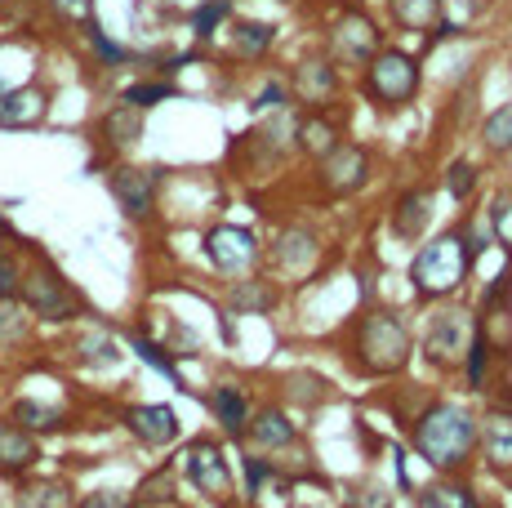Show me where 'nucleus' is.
<instances>
[{
  "label": "nucleus",
  "mask_w": 512,
  "mask_h": 508,
  "mask_svg": "<svg viewBox=\"0 0 512 508\" xmlns=\"http://www.w3.org/2000/svg\"><path fill=\"white\" fill-rule=\"evenodd\" d=\"M410 442L441 473H459L468 468L472 451H477V419L455 402H432L423 415L410 424Z\"/></svg>",
  "instance_id": "1"
},
{
  "label": "nucleus",
  "mask_w": 512,
  "mask_h": 508,
  "mask_svg": "<svg viewBox=\"0 0 512 508\" xmlns=\"http://www.w3.org/2000/svg\"><path fill=\"white\" fill-rule=\"evenodd\" d=\"M352 361L366 375H397L410 361V330L397 312L374 308L357 321V335H352Z\"/></svg>",
  "instance_id": "2"
},
{
  "label": "nucleus",
  "mask_w": 512,
  "mask_h": 508,
  "mask_svg": "<svg viewBox=\"0 0 512 508\" xmlns=\"http://www.w3.org/2000/svg\"><path fill=\"white\" fill-rule=\"evenodd\" d=\"M472 272V254H468V241L464 232H441L423 246L415 259H410V286H415L419 299H441L450 290H459Z\"/></svg>",
  "instance_id": "3"
},
{
  "label": "nucleus",
  "mask_w": 512,
  "mask_h": 508,
  "mask_svg": "<svg viewBox=\"0 0 512 508\" xmlns=\"http://www.w3.org/2000/svg\"><path fill=\"white\" fill-rule=\"evenodd\" d=\"M419 58L406 54V50H388V45H379V50L370 54L366 63V76H361V90H366V99L374 107H383V112H397V107H406L415 99L423 72H419Z\"/></svg>",
  "instance_id": "4"
},
{
  "label": "nucleus",
  "mask_w": 512,
  "mask_h": 508,
  "mask_svg": "<svg viewBox=\"0 0 512 508\" xmlns=\"http://www.w3.org/2000/svg\"><path fill=\"white\" fill-rule=\"evenodd\" d=\"M18 290H23V304L32 308L36 317H45V321H72L76 312H81V299L72 295V286H67L49 263L27 268L23 277H18Z\"/></svg>",
  "instance_id": "5"
},
{
  "label": "nucleus",
  "mask_w": 512,
  "mask_h": 508,
  "mask_svg": "<svg viewBox=\"0 0 512 508\" xmlns=\"http://www.w3.org/2000/svg\"><path fill=\"white\" fill-rule=\"evenodd\" d=\"M370 174H374L370 152L361 148V143H348V139H339L317 161V183L330 192V197H352V192H361L370 183Z\"/></svg>",
  "instance_id": "6"
},
{
  "label": "nucleus",
  "mask_w": 512,
  "mask_h": 508,
  "mask_svg": "<svg viewBox=\"0 0 512 508\" xmlns=\"http://www.w3.org/2000/svg\"><path fill=\"white\" fill-rule=\"evenodd\" d=\"M379 45H383V32L366 9H343V14L330 23V58L334 63L366 67Z\"/></svg>",
  "instance_id": "7"
},
{
  "label": "nucleus",
  "mask_w": 512,
  "mask_h": 508,
  "mask_svg": "<svg viewBox=\"0 0 512 508\" xmlns=\"http://www.w3.org/2000/svg\"><path fill=\"white\" fill-rule=\"evenodd\" d=\"M472 330H477V321H472L464 308L432 312L428 335H423V353H428L432 366H450V361H459V357L468 353Z\"/></svg>",
  "instance_id": "8"
},
{
  "label": "nucleus",
  "mask_w": 512,
  "mask_h": 508,
  "mask_svg": "<svg viewBox=\"0 0 512 508\" xmlns=\"http://www.w3.org/2000/svg\"><path fill=\"white\" fill-rule=\"evenodd\" d=\"M290 90L308 112H326L339 99V63L326 54H308L290 76Z\"/></svg>",
  "instance_id": "9"
},
{
  "label": "nucleus",
  "mask_w": 512,
  "mask_h": 508,
  "mask_svg": "<svg viewBox=\"0 0 512 508\" xmlns=\"http://www.w3.org/2000/svg\"><path fill=\"white\" fill-rule=\"evenodd\" d=\"M205 254H210V263L219 272L245 277V272L259 263V241H254L245 228H236V223H219V228L205 232Z\"/></svg>",
  "instance_id": "10"
},
{
  "label": "nucleus",
  "mask_w": 512,
  "mask_h": 508,
  "mask_svg": "<svg viewBox=\"0 0 512 508\" xmlns=\"http://www.w3.org/2000/svg\"><path fill=\"white\" fill-rule=\"evenodd\" d=\"M183 468H187V477H192V486H196L201 495L228 500V491H232V468H228V459H223V451H219L214 442L196 437V442L187 446V455H183Z\"/></svg>",
  "instance_id": "11"
},
{
  "label": "nucleus",
  "mask_w": 512,
  "mask_h": 508,
  "mask_svg": "<svg viewBox=\"0 0 512 508\" xmlns=\"http://www.w3.org/2000/svg\"><path fill=\"white\" fill-rule=\"evenodd\" d=\"M156 188H161V174L156 170H134V165H116L112 170V197L121 201V210L130 219H147L152 214Z\"/></svg>",
  "instance_id": "12"
},
{
  "label": "nucleus",
  "mask_w": 512,
  "mask_h": 508,
  "mask_svg": "<svg viewBox=\"0 0 512 508\" xmlns=\"http://www.w3.org/2000/svg\"><path fill=\"white\" fill-rule=\"evenodd\" d=\"M49 112V99L41 85H18V90H0V130H23V125H41Z\"/></svg>",
  "instance_id": "13"
},
{
  "label": "nucleus",
  "mask_w": 512,
  "mask_h": 508,
  "mask_svg": "<svg viewBox=\"0 0 512 508\" xmlns=\"http://www.w3.org/2000/svg\"><path fill=\"white\" fill-rule=\"evenodd\" d=\"M125 424L143 446H170L179 437V415L170 406H134L125 410Z\"/></svg>",
  "instance_id": "14"
},
{
  "label": "nucleus",
  "mask_w": 512,
  "mask_h": 508,
  "mask_svg": "<svg viewBox=\"0 0 512 508\" xmlns=\"http://www.w3.org/2000/svg\"><path fill=\"white\" fill-rule=\"evenodd\" d=\"M339 139H343V130L330 112H308V116L294 121V148H299L303 156H312V161H321Z\"/></svg>",
  "instance_id": "15"
},
{
  "label": "nucleus",
  "mask_w": 512,
  "mask_h": 508,
  "mask_svg": "<svg viewBox=\"0 0 512 508\" xmlns=\"http://www.w3.org/2000/svg\"><path fill=\"white\" fill-rule=\"evenodd\" d=\"M317 259V237L308 228H285L281 241L272 246V268L277 272H290V277H303Z\"/></svg>",
  "instance_id": "16"
},
{
  "label": "nucleus",
  "mask_w": 512,
  "mask_h": 508,
  "mask_svg": "<svg viewBox=\"0 0 512 508\" xmlns=\"http://www.w3.org/2000/svg\"><path fill=\"white\" fill-rule=\"evenodd\" d=\"M245 433H250L254 446H263V451H285V446H294V437H299V428L290 424V415L277 406H263L259 415L245 424Z\"/></svg>",
  "instance_id": "17"
},
{
  "label": "nucleus",
  "mask_w": 512,
  "mask_h": 508,
  "mask_svg": "<svg viewBox=\"0 0 512 508\" xmlns=\"http://www.w3.org/2000/svg\"><path fill=\"white\" fill-rule=\"evenodd\" d=\"M98 134H103L107 148H134V143H139V134H143V107H134V103H116L112 112L103 116Z\"/></svg>",
  "instance_id": "18"
},
{
  "label": "nucleus",
  "mask_w": 512,
  "mask_h": 508,
  "mask_svg": "<svg viewBox=\"0 0 512 508\" xmlns=\"http://www.w3.org/2000/svg\"><path fill=\"white\" fill-rule=\"evenodd\" d=\"M428 219H432V192L428 188L406 192V197L397 201V210H392V228H397L401 241H419V232L428 228Z\"/></svg>",
  "instance_id": "19"
},
{
  "label": "nucleus",
  "mask_w": 512,
  "mask_h": 508,
  "mask_svg": "<svg viewBox=\"0 0 512 508\" xmlns=\"http://www.w3.org/2000/svg\"><path fill=\"white\" fill-rule=\"evenodd\" d=\"M481 446H486V459L495 468H512V415L508 410H490L477 428Z\"/></svg>",
  "instance_id": "20"
},
{
  "label": "nucleus",
  "mask_w": 512,
  "mask_h": 508,
  "mask_svg": "<svg viewBox=\"0 0 512 508\" xmlns=\"http://www.w3.org/2000/svg\"><path fill=\"white\" fill-rule=\"evenodd\" d=\"M36 464V442L23 424H9L0 419V468L5 473H23V468Z\"/></svg>",
  "instance_id": "21"
},
{
  "label": "nucleus",
  "mask_w": 512,
  "mask_h": 508,
  "mask_svg": "<svg viewBox=\"0 0 512 508\" xmlns=\"http://www.w3.org/2000/svg\"><path fill=\"white\" fill-rule=\"evenodd\" d=\"M214 415H219V424L228 428L232 437H241L245 424H250V397H245V388H236V384L214 388Z\"/></svg>",
  "instance_id": "22"
},
{
  "label": "nucleus",
  "mask_w": 512,
  "mask_h": 508,
  "mask_svg": "<svg viewBox=\"0 0 512 508\" xmlns=\"http://www.w3.org/2000/svg\"><path fill=\"white\" fill-rule=\"evenodd\" d=\"M272 41H277V27L268 23H232L228 27V45L236 58H259L272 50Z\"/></svg>",
  "instance_id": "23"
},
{
  "label": "nucleus",
  "mask_w": 512,
  "mask_h": 508,
  "mask_svg": "<svg viewBox=\"0 0 512 508\" xmlns=\"http://www.w3.org/2000/svg\"><path fill=\"white\" fill-rule=\"evenodd\" d=\"M388 9L406 32H432V23L441 18V0H388Z\"/></svg>",
  "instance_id": "24"
},
{
  "label": "nucleus",
  "mask_w": 512,
  "mask_h": 508,
  "mask_svg": "<svg viewBox=\"0 0 512 508\" xmlns=\"http://www.w3.org/2000/svg\"><path fill=\"white\" fill-rule=\"evenodd\" d=\"M272 304H277V290H272V281H236L232 286V308L236 312H272Z\"/></svg>",
  "instance_id": "25"
},
{
  "label": "nucleus",
  "mask_w": 512,
  "mask_h": 508,
  "mask_svg": "<svg viewBox=\"0 0 512 508\" xmlns=\"http://www.w3.org/2000/svg\"><path fill=\"white\" fill-rule=\"evenodd\" d=\"M481 143H486V152H512V103L495 107L481 121Z\"/></svg>",
  "instance_id": "26"
},
{
  "label": "nucleus",
  "mask_w": 512,
  "mask_h": 508,
  "mask_svg": "<svg viewBox=\"0 0 512 508\" xmlns=\"http://www.w3.org/2000/svg\"><path fill=\"white\" fill-rule=\"evenodd\" d=\"M18 508H72L63 482H36L18 495Z\"/></svg>",
  "instance_id": "27"
},
{
  "label": "nucleus",
  "mask_w": 512,
  "mask_h": 508,
  "mask_svg": "<svg viewBox=\"0 0 512 508\" xmlns=\"http://www.w3.org/2000/svg\"><path fill=\"white\" fill-rule=\"evenodd\" d=\"M27 335V308L14 295H0V344H18Z\"/></svg>",
  "instance_id": "28"
},
{
  "label": "nucleus",
  "mask_w": 512,
  "mask_h": 508,
  "mask_svg": "<svg viewBox=\"0 0 512 508\" xmlns=\"http://www.w3.org/2000/svg\"><path fill=\"white\" fill-rule=\"evenodd\" d=\"M14 424L32 428V433H54V428L63 424V415H58V410H49V406H41V402H18L14 406Z\"/></svg>",
  "instance_id": "29"
},
{
  "label": "nucleus",
  "mask_w": 512,
  "mask_h": 508,
  "mask_svg": "<svg viewBox=\"0 0 512 508\" xmlns=\"http://www.w3.org/2000/svg\"><path fill=\"white\" fill-rule=\"evenodd\" d=\"M419 504L423 508H472V495L459 482H437L419 495Z\"/></svg>",
  "instance_id": "30"
},
{
  "label": "nucleus",
  "mask_w": 512,
  "mask_h": 508,
  "mask_svg": "<svg viewBox=\"0 0 512 508\" xmlns=\"http://www.w3.org/2000/svg\"><path fill=\"white\" fill-rule=\"evenodd\" d=\"M174 94V85H165V81H147V85H130V90L121 94V103H134V107H156V103H165Z\"/></svg>",
  "instance_id": "31"
},
{
  "label": "nucleus",
  "mask_w": 512,
  "mask_h": 508,
  "mask_svg": "<svg viewBox=\"0 0 512 508\" xmlns=\"http://www.w3.org/2000/svg\"><path fill=\"white\" fill-rule=\"evenodd\" d=\"M85 41L94 45V50H98V58H103L107 67L125 63V50H121V45H116V41H107V36H103V27H98L94 18H85Z\"/></svg>",
  "instance_id": "32"
},
{
  "label": "nucleus",
  "mask_w": 512,
  "mask_h": 508,
  "mask_svg": "<svg viewBox=\"0 0 512 508\" xmlns=\"http://www.w3.org/2000/svg\"><path fill=\"white\" fill-rule=\"evenodd\" d=\"M170 495H174V473L170 468H156V473L139 486V500H152V504H170Z\"/></svg>",
  "instance_id": "33"
},
{
  "label": "nucleus",
  "mask_w": 512,
  "mask_h": 508,
  "mask_svg": "<svg viewBox=\"0 0 512 508\" xmlns=\"http://www.w3.org/2000/svg\"><path fill=\"white\" fill-rule=\"evenodd\" d=\"M472 188H477V170H472L468 161H455V165L446 170V192H450L455 201H464Z\"/></svg>",
  "instance_id": "34"
},
{
  "label": "nucleus",
  "mask_w": 512,
  "mask_h": 508,
  "mask_svg": "<svg viewBox=\"0 0 512 508\" xmlns=\"http://www.w3.org/2000/svg\"><path fill=\"white\" fill-rule=\"evenodd\" d=\"M228 14H232V5H228V0H210V5H205V9H196V14H192L196 36H214V27H219Z\"/></svg>",
  "instance_id": "35"
},
{
  "label": "nucleus",
  "mask_w": 512,
  "mask_h": 508,
  "mask_svg": "<svg viewBox=\"0 0 512 508\" xmlns=\"http://www.w3.org/2000/svg\"><path fill=\"white\" fill-rule=\"evenodd\" d=\"M490 237L512 250V197H499L495 210H490Z\"/></svg>",
  "instance_id": "36"
},
{
  "label": "nucleus",
  "mask_w": 512,
  "mask_h": 508,
  "mask_svg": "<svg viewBox=\"0 0 512 508\" xmlns=\"http://www.w3.org/2000/svg\"><path fill=\"white\" fill-rule=\"evenodd\" d=\"M134 348H139V357H143V361H152L156 370H165V375H170L174 384H179V370H174L170 353H161V348H156V344H147V339H134Z\"/></svg>",
  "instance_id": "37"
},
{
  "label": "nucleus",
  "mask_w": 512,
  "mask_h": 508,
  "mask_svg": "<svg viewBox=\"0 0 512 508\" xmlns=\"http://www.w3.org/2000/svg\"><path fill=\"white\" fill-rule=\"evenodd\" d=\"M81 508H130V495L125 491H94L81 500Z\"/></svg>",
  "instance_id": "38"
},
{
  "label": "nucleus",
  "mask_w": 512,
  "mask_h": 508,
  "mask_svg": "<svg viewBox=\"0 0 512 508\" xmlns=\"http://www.w3.org/2000/svg\"><path fill=\"white\" fill-rule=\"evenodd\" d=\"M18 277H23V272H18V263L5 259V250H0V295H14V290H18Z\"/></svg>",
  "instance_id": "39"
},
{
  "label": "nucleus",
  "mask_w": 512,
  "mask_h": 508,
  "mask_svg": "<svg viewBox=\"0 0 512 508\" xmlns=\"http://www.w3.org/2000/svg\"><path fill=\"white\" fill-rule=\"evenodd\" d=\"M54 5L63 9L67 18H81V23L85 18H94V0H54Z\"/></svg>",
  "instance_id": "40"
},
{
  "label": "nucleus",
  "mask_w": 512,
  "mask_h": 508,
  "mask_svg": "<svg viewBox=\"0 0 512 508\" xmlns=\"http://www.w3.org/2000/svg\"><path fill=\"white\" fill-rule=\"evenodd\" d=\"M281 99H285V90H281V85H268V90H263L259 99H254V107H259V112H268V107H272V112H277V107H285Z\"/></svg>",
  "instance_id": "41"
}]
</instances>
